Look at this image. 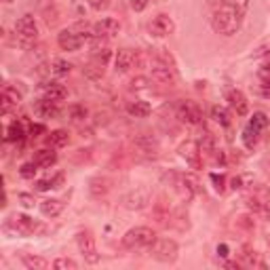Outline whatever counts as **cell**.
<instances>
[{
    "label": "cell",
    "instance_id": "obj_1",
    "mask_svg": "<svg viewBox=\"0 0 270 270\" xmlns=\"http://www.w3.org/2000/svg\"><path fill=\"white\" fill-rule=\"evenodd\" d=\"M243 17L245 15L232 11V8H218V11H211L209 21H211V28L218 34L232 36V34H237V30L241 28Z\"/></svg>",
    "mask_w": 270,
    "mask_h": 270
},
{
    "label": "cell",
    "instance_id": "obj_2",
    "mask_svg": "<svg viewBox=\"0 0 270 270\" xmlns=\"http://www.w3.org/2000/svg\"><path fill=\"white\" fill-rule=\"evenodd\" d=\"M154 241H156L154 230L146 226H137V228H131L123 237V245L127 249H146V247H152Z\"/></svg>",
    "mask_w": 270,
    "mask_h": 270
},
{
    "label": "cell",
    "instance_id": "obj_3",
    "mask_svg": "<svg viewBox=\"0 0 270 270\" xmlns=\"http://www.w3.org/2000/svg\"><path fill=\"white\" fill-rule=\"evenodd\" d=\"M38 228H40L38 224H36L32 218H28V215H23V213L8 215L6 222H4V230L13 232V235H21V237L34 235V230H38Z\"/></svg>",
    "mask_w": 270,
    "mask_h": 270
},
{
    "label": "cell",
    "instance_id": "obj_4",
    "mask_svg": "<svg viewBox=\"0 0 270 270\" xmlns=\"http://www.w3.org/2000/svg\"><path fill=\"white\" fill-rule=\"evenodd\" d=\"M177 243L175 241H171V239H156L154 243H152V249H150V254L154 260H158V262H175L177 260Z\"/></svg>",
    "mask_w": 270,
    "mask_h": 270
},
{
    "label": "cell",
    "instance_id": "obj_5",
    "mask_svg": "<svg viewBox=\"0 0 270 270\" xmlns=\"http://www.w3.org/2000/svg\"><path fill=\"white\" fill-rule=\"evenodd\" d=\"M175 116L182 123L188 125H201L203 123V110L194 102H179L175 106Z\"/></svg>",
    "mask_w": 270,
    "mask_h": 270
},
{
    "label": "cell",
    "instance_id": "obj_6",
    "mask_svg": "<svg viewBox=\"0 0 270 270\" xmlns=\"http://www.w3.org/2000/svg\"><path fill=\"white\" fill-rule=\"evenodd\" d=\"M78 249H80V254H83V258L87 260L89 264H97L100 262V256H97V247H95V239L91 235V230H83V232H78Z\"/></svg>",
    "mask_w": 270,
    "mask_h": 270
},
{
    "label": "cell",
    "instance_id": "obj_7",
    "mask_svg": "<svg viewBox=\"0 0 270 270\" xmlns=\"http://www.w3.org/2000/svg\"><path fill=\"white\" fill-rule=\"evenodd\" d=\"M173 30H175V23H173V19H171L169 15H156L154 19H152V23H150V34L152 36H169V34H173Z\"/></svg>",
    "mask_w": 270,
    "mask_h": 270
},
{
    "label": "cell",
    "instance_id": "obj_8",
    "mask_svg": "<svg viewBox=\"0 0 270 270\" xmlns=\"http://www.w3.org/2000/svg\"><path fill=\"white\" fill-rule=\"evenodd\" d=\"M85 38H87V36H83V34H76L72 30H64L57 36V42H59V47L64 51H78L80 47H83Z\"/></svg>",
    "mask_w": 270,
    "mask_h": 270
},
{
    "label": "cell",
    "instance_id": "obj_9",
    "mask_svg": "<svg viewBox=\"0 0 270 270\" xmlns=\"http://www.w3.org/2000/svg\"><path fill=\"white\" fill-rule=\"evenodd\" d=\"M15 32L21 36V38H28V40H34L38 36V25H36L34 17L32 15H23L17 19L15 23Z\"/></svg>",
    "mask_w": 270,
    "mask_h": 270
},
{
    "label": "cell",
    "instance_id": "obj_10",
    "mask_svg": "<svg viewBox=\"0 0 270 270\" xmlns=\"http://www.w3.org/2000/svg\"><path fill=\"white\" fill-rule=\"evenodd\" d=\"M121 30V23L112 19V17H104V19H100L95 25H93V36H102V38H112V36H116Z\"/></svg>",
    "mask_w": 270,
    "mask_h": 270
},
{
    "label": "cell",
    "instance_id": "obj_11",
    "mask_svg": "<svg viewBox=\"0 0 270 270\" xmlns=\"http://www.w3.org/2000/svg\"><path fill=\"white\" fill-rule=\"evenodd\" d=\"M211 6V11H218V8H232L241 15L247 13V6H249V0H207Z\"/></svg>",
    "mask_w": 270,
    "mask_h": 270
},
{
    "label": "cell",
    "instance_id": "obj_12",
    "mask_svg": "<svg viewBox=\"0 0 270 270\" xmlns=\"http://www.w3.org/2000/svg\"><path fill=\"white\" fill-rule=\"evenodd\" d=\"M34 112L36 116H40V119H55L59 114V108H57V102H51V100H38L34 104Z\"/></svg>",
    "mask_w": 270,
    "mask_h": 270
},
{
    "label": "cell",
    "instance_id": "obj_13",
    "mask_svg": "<svg viewBox=\"0 0 270 270\" xmlns=\"http://www.w3.org/2000/svg\"><path fill=\"white\" fill-rule=\"evenodd\" d=\"M228 102H230V108L235 110L239 116H245L247 114V97L243 95V91H239V89H230L228 91Z\"/></svg>",
    "mask_w": 270,
    "mask_h": 270
},
{
    "label": "cell",
    "instance_id": "obj_14",
    "mask_svg": "<svg viewBox=\"0 0 270 270\" xmlns=\"http://www.w3.org/2000/svg\"><path fill=\"white\" fill-rule=\"evenodd\" d=\"M179 154H182L194 169L199 167V156H201V146H199V143H194V141L182 143V146H179Z\"/></svg>",
    "mask_w": 270,
    "mask_h": 270
},
{
    "label": "cell",
    "instance_id": "obj_15",
    "mask_svg": "<svg viewBox=\"0 0 270 270\" xmlns=\"http://www.w3.org/2000/svg\"><path fill=\"white\" fill-rule=\"evenodd\" d=\"M135 53L131 49H119V53H116L114 57V66H116V72H127L133 64H135Z\"/></svg>",
    "mask_w": 270,
    "mask_h": 270
},
{
    "label": "cell",
    "instance_id": "obj_16",
    "mask_svg": "<svg viewBox=\"0 0 270 270\" xmlns=\"http://www.w3.org/2000/svg\"><path fill=\"white\" fill-rule=\"evenodd\" d=\"M42 95H44V100L61 102V100H66L68 91H66V87L59 83H47V85H42Z\"/></svg>",
    "mask_w": 270,
    "mask_h": 270
},
{
    "label": "cell",
    "instance_id": "obj_17",
    "mask_svg": "<svg viewBox=\"0 0 270 270\" xmlns=\"http://www.w3.org/2000/svg\"><path fill=\"white\" fill-rule=\"evenodd\" d=\"M19 102H21V95L17 93L15 89L4 87V91H2V112L8 114V112L13 110V108L19 106Z\"/></svg>",
    "mask_w": 270,
    "mask_h": 270
},
{
    "label": "cell",
    "instance_id": "obj_18",
    "mask_svg": "<svg viewBox=\"0 0 270 270\" xmlns=\"http://www.w3.org/2000/svg\"><path fill=\"white\" fill-rule=\"evenodd\" d=\"M64 207L66 205L59 199H47L40 203V211H42V215H47V218H57V215L64 211Z\"/></svg>",
    "mask_w": 270,
    "mask_h": 270
},
{
    "label": "cell",
    "instance_id": "obj_19",
    "mask_svg": "<svg viewBox=\"0 0 270 270\" xmlns=\"http://www.w3.org/2000/svg\"><path fill=\"white\" fill-rule=\"evenodd\" d=\"M127 112L135 119H146V116L152 112V108L148 102H141V100H135V102H129L127 104Z\"/></svg>",
    "mask_w": 270,
    "mask_h": 270
},
{
    "label": "cell",
    "instance_id": "obj_20",
    "mask_svg": "<svg viewBox=\"0 0 270 270\" xmlns=\"http://www.w3.org/2000/svg\"><path fill=\"white\" fill-rule=\"evenodd\" d=\"M55 160H57V154L53 150H49V148H42V150H38L34 154V163L38 165V167H42V169L44 167H51Z\"/></svg>",
    "mask_w": 270,
    "mask_h": 270
},
{
    "label": "cell",
    "instance_id": "obj_21",
    "mask_svg": "<svg viewBox=\"0 0 270 270\" xmlns=\"http://www.w3.org/2000/svg\"><path fill=\"white\" fill-rule=\"evenodd\" d=\"M135 146H139L146 154H152V156H156V152H158V143L156 139H152L148 137V135H141V137L135 139Z\"/></svg>",
    "mask_w": 270,
    "mask_h": 270
},
{
    "label": "cell",
    "instance_id": "obj_22",
    "mask_svg": "<svg viewBox=\"0 0 270 270\" xmlns=\"http://www.w3.org/2000/svg\"><path fill=\"white\" fill-rule=\"evenodd\" d=\"M211 119L215 123H220L222 127H228V125H230V112L224 106H213L211 108Z\"/></svg>",
    "mask_w": 270,
    "mask_h": 270
},
{
    "label": "cell",
    "instance_id": "obj_23",
    "mask_svg": "<svg viewBox=\"0 0 270 270\" xmlns=\"http://www.w3.org/2000/svg\"><path fill=\"white\" fill-rule=\"evenodd\" d=\"M152 76H154L156 80H160V83H171V80L175 78L173 70H171L169 66H154L152 68Z\"/></svg>",
    "mask_w": 270,
    "mask_h": 270
},
{
    "label": "cell",
    "instance_id": "obj_24",
    "mask_svg": "<svg viewBox=\"0 0 270 270\" xmlns=\"http://www.w3.org/2000/svg\"><path fill=\"white\" fill-rule=\"evenodd\" d=\"M258 139H260V131L254 129V127H251V125L247 123V127L243 129V143H245V148H254L256 143H258Z\"/></svg>",
    "mask_w": 270,
    "mask_h": 270
},
{
    "label": "cell",
    "instance_id": "obj_25",
    "mask_svg": "<svg viewBox=\"0 0 270 270\" xmlns=\"http://www.w3.org/2000/svg\"><path fill=\"white\" fill-rule=\"evenodd\" d=\"M23 125L19 121H13L11 125H8V129H6V139L8 141H19L23 139Z\"/></svg>",
    "mask_w": 270,
    "mask_h": 270
},
{
    "label": "cell",
    "instance_id": "obj_26",
    "mask_svg": "<svg viewBox=\"0 0 270 270\" xmlns=\"http://www.w3.org/2000/svg\"><path fill=\"white\" fill-rule=\"evenodd\" d=\"M68 141H70V135H68V131H64V129H57V131H53V133L49 135V143H51V146H55V148L66 146Z\"/></svg>",
    "mask_w": 270,
    "mask_h": 270
},
{
    "label": "cell",
    "instance_id": "obj_27",
    "mask_svg": "<svg viewBox=\"0 0 270 270\" xmlns=\"http://www.w3.org/2000/svg\"><path fill=\"white\" fill-rule=\"evenodd\" d=\"M23 264L32 268V270H44L49 268V262L44 258H36V256H23Z\"/></svg>",
    "mask_w": 270,
    "mask_h": 270
},
{
    "label": "cell",
    "instance_id": "obj_28",
    "mask_svg": "<svg viewBox=\"0 0 270 270\" xmlns=\"http://www.w3.org/2000/svg\"><path fill=\"white\" fill-rule=\"evenodd\" d=\"M249 125H251L254 129H258V131H264V129L268 127V116H266L264 112H256L254 116H251Z\"/></svg>",
    "mask_w": 270,
    "mask_h": 270
},
{
    "label": "cell",
    "instance_id": "obj_29",
    "mask_svg": "<svg viewBox=\"0 0 270 270\" xmlns=\"http://www.w3.org/2000/svg\"><path fill=\"white\" fill-rule=\"evenodd\" d=\"M70 70H72V66L64 59H55L53 61V66H51V72L55 76H66V74H70Z\"/></svg>",
    "mask_w": 270,
    "mask_h": 270
},
{
    "label": "cell",
    "instance_id": "obj_30",
    "mask_svg": "<svg viewBox=\"0 0 270 270\" xmlns=\"http://www.w3.org/2000/svg\"><path fill=\"white\" fill-rule=\"evenodd\" d=\"M199 146H201V152H207V154H209V152H215V139H213V135L211 133H205Z\"/></svg>",
    "mask_w": 270,
    "mask_h": 270
},
{
    "label": "cell",
    "instance_id": "obj_31",
    "mask_svg": "<svg viewBox=\"0 0 270 270\" xmlns=\"http://www.w3.org/2000/svg\"><path fill=\"white\" fill-rule=\"evenodd\" d=\"M53 268H57V270H76L78 268V264L74 262V260H70V258H59V260H55L53 262Z\"/></svg>",
    "mask_w": 270,
    "mask_h": 270
},
{
    "label": "cell",
    "instance_id": "obj_32",
    "mask_svg": "<svg viewBox=\"0 0 270 270\" xmlns=\"http://www.w3.org/2000/svg\"><path fill=\"white\" fill-rule=\"evenodd\" d=\"M36 169H38V165L34 163H25V165H21V169H19V173H21V177H25V179H32L34 175H36Z\"/></svg>",
    "mask_w": 270,
    "mask_h": 270
},
{
    "label": "cell",
    "instance_id": "obj_33",
    "mask_svg": "<svg viewBox=\"0 0 270 270\" xmlns=\"http://www.w3.org/2000/svg\"><path fill=\"white\" fill-rule=\"evenodd\" d=\"M68 114H70L72 121H83L87 116V110H85V108H80V106H72L68 110Z\"/></svg>",
    "mask_w": 270,
    "mask_h": 270
},
{
    "label": "cell",
    "instance_id": "obj_34",
    "mask_svg": "<svg viewBox=\"0 0 270 270\" xmlns=\"http://www.w3.org/2000/svg\"><path fill=\"white\" fill-rule=\"evenodd\" d=\"M17 201H19L23 207H28V209H30V207H34V196L32 194H25V192H19V194H17Z\"/></svg>",
    "mask_w": 270,
    "mask_h": 270
},
{
    "label": "cell",
    "instance_id": "obj_35",
    "mask_svg": "<svg viewBox=\"0 0 270 270\" xmlns=\"http://www.w3.org/2000/svg\"><path fill=\"white\" fill-rule=\"evenodd\" d=\"M91 6L95 11H104V8L110 6V0H91Z\"/></svg>",
    "mask_w": 270,
    "mask_h": 270
},
{
    "label": "cell",
    "instance_id": "obj_36",
    "mask_svg": "<svg viewBox=\"0 0 270 270\" xmlns=\"http://www.w3.org/2000/svg\"><path fill=\"white\" fill-rule=\"evenodd\" d=\"M211 182L215 184V190H224V175H215V173H211Z\"/></svg>",
    "mask_w": 270,
    "mask_h": 270
},
{
    "label": "cell",
    "instance_id": "obj_37",
    "mask_svg": "<svg viewBox=\"0 0 270 270\" xmlns=\"http://www.w3.org/2000/svg\"><path fill=\"white\" fill-rule=\"evenodd\" d=\"M148 6V0H131V8L133 11H143Z\"/></svg>",
    "mask_w": 270,
    "mask_h": 270
},
{
    "label": "cell",
    "instance_id": "obj_38",
    "mask_svg": "<svg viewBox=\"0 0 270 270\" xmlns=\"http://www.w3.org/2000/svg\"><path fill=\"white\" fill-rule=\"evenodd\" d=\"M42 131H44L42 125H32V129H30V133L34 135V137H36V135H38V133H42Z\"/></svg>",
    "mask_w": 270,
    "mask_h": 270
},
{
    "label": "cell",
    "instance_id": "obj_39",
    "mask_svg": "<svg viewBox=\"0 0 270 270\" xmlns=\"http://www.w3.org/2000/svg\"><path fill=\"white\" fill-rule=\"evenodd\" d=\"M218 256L228 258V247H226V245H220V247H218Z\"/></svg>",
    "mask_w": 270,
    "mask_h": 270
},
{
    "label": "cell",
    "instance_id": "obj_40",
    "mask_svg": "<svg viewBox=\"0 0 270 270\" xmlns=\"http://www.w3.org/2000/svg\"><path fill=\"white\" fill-rule=\"evenodd\" d=\"M232 186H235V188H241V179L235 177V179H232Z\"/></svg>",
    "mask_w": 270,
    "mask_h": 270
},
{
    "label": "cell",
    "instance_id": "obj_41",
    "mask_svg": "<svg viewBox=\"0 0 270 270\" xmlns=\"http://www.w3.org/2000/svg\"><path fill=\"white\" fill-rule=\"evenodd\" d=\"M148 2H158V0H148Z\"/></svg>",
    "mask_w": 270,
    "mask_h": 270
},
{
    "label": "cell",
    "instance_id": "obj_42",
    "mask_svg": "<svg viewBox=\"0 0 270 270\" xmlns=\"http://www.w3.org/2000/svg\"><path fill=\"white\" fill-rule=\"evenodd\" d=\"M2 2H13V0H2Z\"/></svg>",
    "mask_w": 270,
    "mask_h": 270
}]
</instances>
